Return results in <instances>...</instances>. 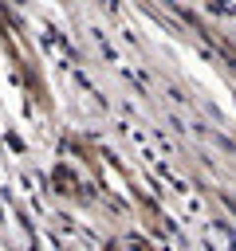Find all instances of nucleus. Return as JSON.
Masks as SVG:
<instances>
[]
</instances>
